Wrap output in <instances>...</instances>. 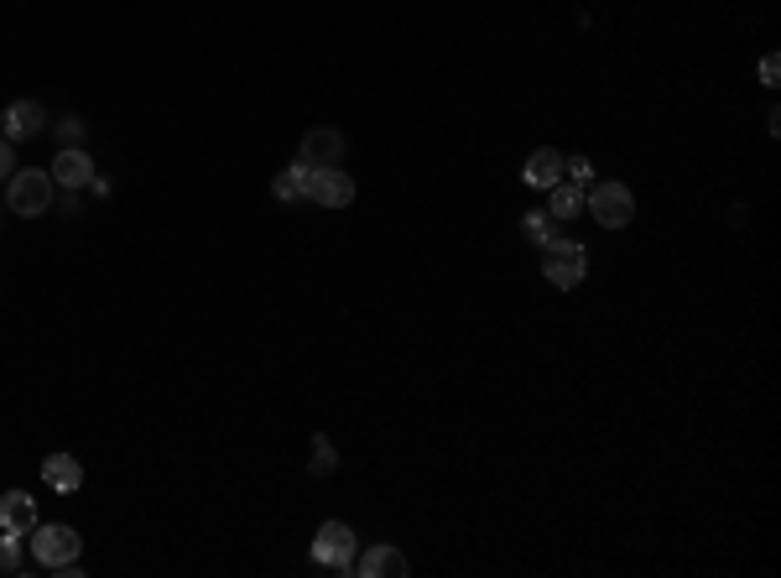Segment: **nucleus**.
I'll use <instances>...</instances> for the list:
<instances>
[{"instance_id":"3","label":"nucleus","mask_w":781,"mask_h":578,"mask_svg":"<svg viewBox=\"0 0 781 578\" xmlns=\"http://www.w3.org/2000/svg\"><path fill=\"white\" fill-rule=\"evenodd\" d=\"M32 558H37L42 574H58L74 558H83V537L68 526V521H47V526H32Z\"/></svg>"},{"instance_id":"2","label":"nucleus","mask_w":781,"mask_h":578,"mask_svg":"<svg viewBox=\"0 0 781 578\" xmlns=\"http://www.w3.org/2000/svg\"><path fill=\"white\" fill-rule=\"evenodd\" d=\"M542 251V277L553 281L558 292H573V287H583V277H589V245H579V240H547V245H537Z\"/></svg>"},{"instance_id":"6","label":"nucleus","mask_w":781,"mask_h":578,"mask_svg":"<svg viewBox=\"0 0 781 578\" xmlns=\"http://www.w3.org/2000/svg\"><path fill=\"white\" fill-rule=\"evenodd\" d=\"M355 574H365V578H406L412 574V558L401 553L397 542H370L365 553H355Z\"/></svg>"},{"instance_id":"1","label":"nucleus","mask_w":781,"mask_h":578,"mask_svg":"<svg viewBox=\"0 0 781 578\" xmlns=\"http://www.w3.org/2000/svg\"><path fill=\"white\" fill-rule=\"evenodd\" d=\"M53 193H58V182H53V173H42V167H16L5 178V209L16 220H42L53 209Z\"/></svg>"},{"instance_id":"16","label":"nucleus","mask_w":781,"mask_h":578,"mask_svg":"<svg viewBox=\"0 0 781 578\" xmlns=\"http://www.w3.org/2000/svg\"><path fill=\"white\" fill-rule=\"evenodd\" d=\"M308 469H313V475H319V479H328V475H334V469H339V448H334V443L323 438V433H319V438H313V459H308Z\"/></svg>"},{"instance_id":"19","label":"nucleus","mask_w":781,"mask_h":578,"mask_svg":"<svg viewBox=\"0 0 781 578\" xmlns=\"http://www.w3.org/2000/svg\"><path fill=\"white\" fill-rule=\"evenodd\" d=\"M53 136H58L63 146H83V141H89V125H83L79 115H68V120H58V125H53Z\"/></svg>"},{"instance_id":"10","label":"nucleus","mask_w":781,"mask_h":578,"mask_svg":"<svg viewBox=\"0 0 781 578\" xmlns=\"http://www.w3.org/2000/svg\"><path fill=\"white\" fill-rule=\"evenodd\" d=\"M37 526V500L26 490H5L0 496V532H16V537H32Z\"/></svg>"},{"instance_id":"21","label":"nucleus","mask_w":781,"mask_h":578,"mask_svg":"<svg viewBox=\"0 0 781 578\" xmlns=\"http://www.w3.org/2000/svg\"><path fill=\"white\" fill-rule=\"evenodd\" d=\"M11 173H16V146H11V141L0 136V182L11 178Z\"/></svg>"},{"instance_id":"11","label":"nucleus","mask_w":781,"mask_h":578,"mask_svg":"<svg viewBox=\"0 0 781 578\" xmlns=\"http://www.w3.org/2000/svg\"><path fill=\"white\" fill-rule=\"evenodd\" d=\"M42 485L58 490V496H79L83 490V464L74 454H47L42 459Z\"/></svg>"},{"instance_id":"13","label":"nucleus","mask_w":781,"mask_h":578,"mask_svg":"<svg viewBox=\"0 0 781 578\" xmlns=\"http://www.w3.org/2000/svg\"><path fill=\"white\" fill-rule=\"evenodd\" d=\"M526 188H553V182H562V152H553V146H537L532 157H526Z\"/></svg>"},{"instance_id":"7","label":"nucleus","mask_w":781,"mask_h":578,"mask_svg":"<svg viewBox=\"0 0 781 578\" xmlns=\"http://www.w3.org/2000/svg\"><path fill=\"white\" fill-rule=\"evenodd\" d=\"M308 199L319 203V209H349V203H355V178H349L344 167H313Z\"/></svg>"},{"instance_id":"18","label":"nucleus","mask_w":781,"mask_h":578,"mask_svg":"<svg viewBox=\"0 0 781 578\" xmlns=\"http://www.w3.org/2000/svg\"><path fill=\"white\" fill-rule=\"evenodd\" d=\"M0 574H21V537L0 532Z\"/></svg>"},{"instance_id":"17","label":"nucleus","mask_w":781,"mask_h":578,"mask_svg":"<svg viewBox=\"0 0 781 578\" xmlns=\"http://www.w3.org/2000/svg\"><path fill=\"white\" fill-rule=\"evenodd\" d=\"M521 235L532 240V245H547V240L558 235V224H553V214H526V220H521Z\"/></svg>"},{"instance_id":"15","label":"nucleus","mask_w":781,"mask_h":578,"mask_svg":"<svg viewBox=\"0 0 781 578\" xmlns=\"http://www.w3.org/2000/svg\"><path fill=\"white\" fill-rule=\"evenodd\" d=\"M308 182H313V167H308V162H292V167L277 173L271 193H277V203H302L308 199Z\"/></svg>"},{"instance_id":"5","label":"nucleus","mask_w":781,"mask_h":578,"mask_svg":"<svg viewBox=\"0 0 781 578\" xmlns=\"http://www.w3.org/2000/svg\"><path fill=\"white\" fill-rule=\"evenodd\" d=\"M583 209H589L594 224H604V230H625V224L636 220V193H631L625 182H589Z\"/></svg>"},{"instance_id":"9","label":"nucleus","mask_w":781,"mask_h":578,"mask_svg":"<svg viewBox=\"0 0 781 578\" xmlns=\"http://www.w3.org/2000/svg\"><path fill=\"white\" fill-rule=\"evenodd\" d=\"M47 173H53V182H58V188L79 193V188H89V182H94V162H89V152H83V146H63Z\"/></svg>"},{"instance_id":"14","label":"nucleus","mask_w":781,"mask_h":578,"mask_svg":"<svg viewBox=\"0 0 781 578\" xmlns=\"http://www.w3.org/2000/svg\"><path fill=\"white\" fill-rule=\"evenodd\" d=\"M547 214H553V224H568V220H579L583 214V188L579 182H553L547 188Z\"/></svg>"},{"instance_id":"8","label":"nucleus","mask_w":781,"mask_h":578,"mask_svg":"<svg viewBox=\"0 0 781 578\" xmlns=\"http://www.w3.org/2000/svg\"><path fill=\"white\" fill-rule=\"evenodd\" d=\"M298 162H308V167H339L344 162V136L334 131V125H313V131L302 136V146H298Z\"/></svg>"},{"instance_id":"20","label":"nucleus","mask_w":781,"mask_h":578,"mask_svg":"<svg viewBox=\"0 0 781 578\" xmlns=\"http://www.w3.org/2000/svg\"><path fill=\"white\" fill-rule=\"evenodd\" d=\"M562 178L579 182V188H589V182H594V162L589 157H562Z\"/></svg>"},{"instance_id":"4","label":"nucleus","mask_w":781,"mask_h":578,"mask_svg":"<svg viewBox=\"0 0 781 578\" xmlns=\"http://www.w3.org/2000/svg\"><path fill=\"white\" fill-rule=\"evenodd\" d=\"M313 563L319 568H334V574H355V553H360V537H355V526L349 521H323L319 532H313Z\"/></svg>"},{"instance_id":"22","label":"nucleus","mask_w":781,"mask_h":578,"mask_svg":"<svg viewBox=\"0 0 781 578\" xmlns=\"http://www.w3.org/2000/svg\"><path fill=\"white\" fill-rule=\"evenodd\" d=\"M781 79V63H777V53H766L761 58V84H777Z\"/></svg>"},{"instance_id":"12","label":"nucleus","mask_w":781,"mask_h":578,"mask_svg":"<svg viewBox=\"0 0 781 578\" xmlns=\"http://www.w3.org/2000/svg\"><path fill=\"white\" fill-rule=\"evenodd\" d=\"M47 131V110H42L37 100H16L11 110H5V141L16 146V141H32Z\"/></svg>"}]
</instances>
